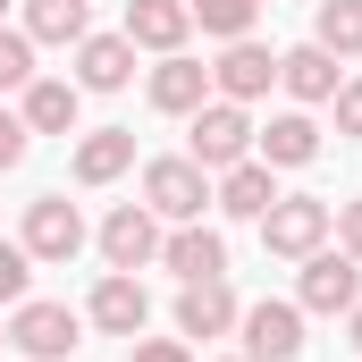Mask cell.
Returning a JSON list of instances; mask_svg holds the SVG:
<instances>
[{
	"label": "cell",
	"mask_w": 362,
	"mask_h": 362,
	"mask_svg": "<svg viewBox=\"0 0 362 362\" xmlns=\"http://www.w3.org/2000/svg\"><path fill=\"white\" fill-rule=\"evenodd\" d=\"M185 160L194 169H236V160H253V118H245V101H202L194 110V127H185Z\"/></svg>",
	"instance_id": "1"
},
{
	"label": "cell",
	"mask_w": 362,
	"mask_h": 362,
	"mask_svg": "<svg viewBox=\"0 0 362 362\" xmlns=\"http://www.w3.org/2000/svg\"><path fill=\"white\" fill-rule=\"evenodd\" d=\"M8 346H25L34 362H68L85 346V312H68V303H51V295H25V303L8 312Z\"/></svg>",
	"instance_id": "2"
},
{
	"label": "cell",
	"mask_w": 362,
	"mask_h": 362,
	"mask_svg": "<svg viewBox=\"0 0 362 362\" xmlns=\"http://www.w3.org/2000/svg\"><path fill=\"white\" fill-rule=\"evenodd\" d=\"M329 228H337V211H329L320 194H278L270 211H262V245H270L278 262L320 253V245H329Z\"/></svg>",
	"instance_id": "3"
},
{
	"label": "cell",
	"mask_w": 362,
	"mask_h": 362,
	"mask_svg": "<svg viewBox=\"0 0 362 362\" xmlns=\"http://www.w3.org/2000/svg\"><path fill=\"white\" fill-rule=\"evenodd\" d=\"M202 202H211V169H194V160H152L144 169V211L152 219L185 228V219H202Z\"/></svg>",
	"instance_id": "4"
},
{
	"label": "cell",
	"mask_w": 362,
	"mask_h": 362,
	"mask_svg": "<svg viewBox=\"0 0 362 362\" xmlns=\"http://www.w3.org/2000/svg\"><path fill=\"white\" fill-rule=\"evenodd\" d=\"M34 262H76L85 253V211L68 202V194H42V202H25V236H17Z\"/></svg>",
	"instance_id": "5"
},
{
	"label": "cell",
	"mask_w": 362,
	"mask_h": 362,
	"mask_svg": "<svg viewBox=\"0 0 362 362\" xmlns=\"http://www.w3.org/2000/svg\"><path fill=\"white\" fill-rule=\"evenodd\" d=\"M295 303L303 312H354L362 303V262L354 253H303V286H295Z\"/></svg>",
	"instance_id": "6"
},
{
	"label": "cell",
	"mask_w": 362,
	"mask_h": 362,
	"mask_svg": "<svg viewBox=\"0 0 362 362\" xmlns=\"http://www.w3.org/2000/svg\"><path fill=\"white\" fill-rule=\"evenodd\" d=\"M236 329H245V354L253 362H295L303 354V303H245Z\"/></svg>",
	"instance_id": "7"
},
{
	"label": "cell",
	"mask_w": 362,
	"mask_h": 362,
	"mask_svg": "<svg viewBox=\"0 0 362 362\" xmlns=\"http://www.w3.org/2000/svg\"><path fill=\"white\" fill-rule=\"evenodd\" d=\"M85 320L101 329V337H144V320H152V295H144V278H135V270H110L101 286H93Z\"/></svg>",
	"instance_id": "8"
},
{
	"label": "cell",
	"mask_w": 362,
	"mask_h": 362,
	"mask_svg": "<svg viewBox=\"0 0 362 362\" xmlns=\"http://www.w3.org/2000/svg\"><path fill=\"white\" fill-rule=\"evenodd\" d=\"M270 85H278V51H270V42H253V34L228 42L219 68H211V93H219V101H262Z\"/></svg>",
	"instance_id": "9"
},
{
	"label": "cell",
	"mask_w": 362,
	"mask_h": 362,
	"mask_svg": "<svg viewBox=\"0 0 362 362\" xmlns=\"http://www.w3.org/2000/svg\"><path fill=\"white\" fill-rule=\"evenodd\" d=\"M101 262H110V270H144V262H160V219H152L144 202H118V211L101 219Z\"/></svg>",
	"instance_id": "10"
},
{
	"label": "cell",
	"mask_w": 362,
	"mask_h": 362,
	"mask_svg": "<svg viewBox=\"0 0 362 362\" xmlns=\"http://www.w3.org/2000/svg\"><path fill=\"white\" fill-rule=\"evenodd\" d=\"M135 51H185V34H194V8L185 0H127V25H118Z\"/></svg>",
	"instance_id": "11"
},
{
	"label": "cell",
	"mask_w": 362,
	"mask_h": 362,
	"mask_svg": "<svg viewBox=\"0 0 362 362\" xmlns=\"http://www.w3.org/2000/svg\"><path fill=\"white\" fill-rule=\"evenodd\" d=\"M253 160H270V169H312V160H320V127H312L303 110H278L270 127H253Z\"/></svg>",
	"instance_id": "12"
},
{
	"label": "cell",
	"mask_w": 362,
	"mask_h": 362,
	"mask_svg": "<svg viewBox=\"0 0 362 362\" xmlns=\"http://www.w3.org/2000/svg\"><path fill=\"white\" fill-rule=\"evenodd\" d=\"M236 295H228V278H194V286H177V337H228L236 329Z\"/></svg>",
	"instance_id": "13"
},
{
	"label": "cell",
	"mask_w": 362,
	"mask_h": 362,
	"mask_svg": "<svg viewBox=\"0 0 362 362\" xmlns=\"http://www.w3.org/2000/svg\"><path fill=\"white\" fill-rule=\"evenodd\" d=\"M160 262L177 270V286H194V278H228V245H219L202 219H185V228L160 236Z\"/></svg>",
	"instance_id": "14"
},
{
	"label": "cell",
	"mask_w": 362,
	"mask_h": 362,
	"mask_svg": "<svg viewBox=\"0 0 362 362\" xmlns=\"http://www.w3.org/2000/svg\"><path fill=\"white\" fill-rule=\"evenodd\" d=\"M76 110H85V85H76V76H34L17 118H25L34 135H76Z\"/></svg>",
	"instance_id": "15"
},
{
	"label": "cell",
	"mask_w": 362,
	"mask_h": 362,
	"mask_svg": "<svg viewBox=\"0 0 362 362\" xmlns=\"http://www.w3.org/2000/svg\"><path fill=\"white\" fill-rule=\"evenodd\" d=\"M127 76H135V42L127 34H85L76 42V85L85 93H127Z\"/></svg>",
	"instance_id": "16"
},
{
	"label": "cell",
	"mask_w": 362,
	"mask_h": 362,
	"mask_svg": "<svg viewBox=\"0 0 362 362\" xmlns=\"http://www.w3.org/2000/svg\"><path fill=\"white\" fill-rule=\"evenodd\" d=\"M211 101V68L202 59H185V51H169L160 68H152V110H169V118H194Z\"/></svg>",
	"instance_id": "17"
},
{
	"label": "cell",
	"mask_w": 362,
	"mask_h": 362,
	"mask_svg": "<svg viewBox=\"0 0 362 362\" xmlns=\"http://www.w3.org/2000/svg\"><path fill=\"white\" fill-rule=\"evenodd\" d=\"M211 202H219L228 219H262V211L278 202V177H270V160H236V169H219Z\"/></svg>",
	"instance_id": "18"
},
{
	"label": "cell",
	"mask_w": 362,
	"mask_h": 362,
	"mask_svg": "<svg viewBox=\"0 0 362 362\" xmlns=\"http://www.w3.org/2000/svg\"><path fill=\"white\" fill-rule=\"evenodd\" d=\"M278 85L295 93L303 110H312V101H337V59H329L320 42H295V51H278Z\"/></svg>",
	"instance_id": "19"
},
{
	"label": "cell",
	"mask_w": 362,
	"mask_h": 362,
	"mask_svg": "<svg viewBox=\"0 0 362 362\" xmlns=\"http://www.w3.org/2000/svg\"><path fill=\"white\" fill-rule=\"evenodd\" d=\"M135 169V127H93L76 144V185H110Z\"/></svg>",
	"instance_id": "20"
},
{
	"label": "cell",
	"mask_w": 362,
	"mask_h": 362,
	"mask_svg": "<svg viewBox=\"0 0 362 362\" xmlns=\"http://www.w3.org/2000/svg\"><path fill=\"white\" fill-rule=\"evenodd\" d=\"M25 34H34V51L51 42V51H76L93 34V8L85 0H25Z\"/></svg>",
	"instance_id": "21"
},
{
	"label": "cell",
	"mask_w": 362,
	"mask_h": 362,
	"mask_svg": "<svg viewBox=\"0 0 362 362\" xmlns=\"http://www.w3.org/2000/svg\"><path fill=\"white\" fill-rule=\"evenodd\" d=\"M312 42L329 59H362V0H320L312 8Z\"/></svg>",
	"instance_id": "22"
},
{
	"label": "cell",
	"mask_w": 362,
	"mask_h": 362,
	"mask_svg": "<svg viewBox=\"0 0 362 362\" xmlns=\"http://www.w3.org/2000/svg\"><path fill=\"white\" fill-rule=\"evenodd\" d=\"M185 8H194V25L219 34V42H245L253 17H262V0H185Z\"/></svg>",
	"instance_id": "23"
},
{
	"label": "cell",
	"mask_w": 362,
	"mask_h": 362,
	"mask_svg": "<svg viewBox=\"0 0 362 362\" xmlns=\"http://www.w3.org/2000/svg\"><path fill=\"white\" fill-rule=\"evenodd\" d=\"M25 85H34V34L0 25V93H25Z\"/></svg>",
	"instance_id": "24"
},
{
	"label": "cell",
	"mask_w": 362,
	"mask_h": 362,
	"mask_svg": "<svg viewBox=\"0 0 362 362\" xmlns=\"http://www.w3.org/2000/svg\"><path fill=\"white\" fill-rule=\"evenodd\" d=\"M25 286H34V253H25V245H8V236H0V303H8V312H17V303H25Z\"/></svg>",
	"instance_id": "25"
},
{
	"label": "cell",
	"mask_w": 362,
	"mask_h": 362,
	"mask_svg": "<svg viewBox=\"0 0 362 362\" xmlns=\"http://www.w3.org/2000/svg\"><path fill=\"white\" fill-rule=\"evenodd\" d=\"M329 110H337V135H354V144H362V76H346Z\"/></svg>",
	"instance_id": "26"
},
{
	"label": "cell",
	"mask_w": 362,
	"mask_h": 362,
	"mask_svg": "<svg viewBox=\"0 0 362 362\" xmlns=\"http://www.w3.org/2000/svg\"><path fill=\"white\" fill-rule=\"evenodd\" d=\"M25 144H34V127H25L17 110H0V169H17V160H25Z\"/></svg>",
	"instance_id": "27"
},
{
	"label": "cell",
	"mask_w": 362,
	"mask_h": 362,
	"mask_svg": "<svg viewBox=\"0 0 362 362\" xmlns=\"http://www.w3.org/2000/svg\"><path fill=\"white\" fill-rule=\"evenodd\" d=\"M337 245L362 262V194H354V202H337Z\"/></svg>",
	"instance_id": "28"
},
{
	"label": "cell",
	"mask_w": 362,
	"mask_h": 362,
	"mask_svg": "<svg viewBox=\"0 0 362 362\" xmlns=\"http://www.w3.org/2000/svg\"><path fill=\"white\" fill-rule=\"evenodd\" d=\"M135 362H194L185 337H135Z\"/></svg>",
	"instance_id": "29"
},
{
	"label": "cell",
	"mask_w": 362,
	"mask_h": 362,
	"mask_svg": "<svg viewBox=\"0 0 362 362\" xmlns=\"http://www.w3.org/2000/svg\"><path fill=\"white\" fill-rule=\"evenodd\" d=\"M346 329H354V354H362V303H354V312H346Z\"/></svg>",
	"instance_id": "30"
},
{
	"label": "cell",
	"mask_w": 362,
	"mask_h": 362,
	"mask_svg": "<svg viewBox=\"0 0 362 362\" xmlns=\"http://www.w3.org/2000/svg\"><path fill=\"white\" fill-rule=\"evenodd\" d=\"M8 8H17V0H0V17H8Z\"/></svg>",
	"instance_id": "31"
},
{
	"label": "cell",
	"mask_w": 362,
	"mask_h": 362,
	"mask_svg": "<svg viewBox=\"0 0 362 362\" xmlns=\"http://www.w3.org/2000/svg\"><path fill=\"white\" fill-rule=\"evenodd\" d=\"M228 362H253V354H228Z\"/></svg>",
	"instance_id": "32"
},
{
	"label": "cell",
	"mask_w": 362,
	"mask_h": 362,
	"mask_svg": "<svg viewBox=\"0 0 362 362\" xmlns=\"http://www.w3.org/2000/svg\"><path fill=\"white\" fill-rule=\"evenodd\" d=\"M0 346H8V329H0Z\"/></svg>",
	"instance_id": "33"
}]
</instances>
